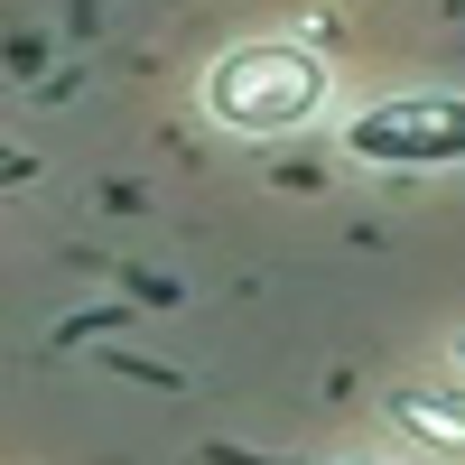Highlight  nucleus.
<instances>
[{
	"label": "nucleus",
	"instance_id": "nucleus-1",
	"mask_svg": "<svg viewBox=\"0 0 465 465\" xmlns=\"http://www.w3.org/2000/svg\"><path fill=\"white\" fill-rule=\"evenodd\" d=\"M335 103V74L298 37H242L205 65V122L232 140H289Z\"/></svg>",
	"mask_w": 465,
	"mask_h": 465
},
{
	"label": "nucleus",
	"instance_id": "nucleus-2",
	"mask_svg": "<svg viewBox=\"0 0 465 465\" xmlns=\"http://www.w3.org/2000/svg\"><path fill=\"white\" fill-rule=\"evenodd\" d=\"M344 159L354 168H465V94H381L363 112H344Z\"/></svg>",
	"mask_w": 465,
	"mask_h": 465
},
{
	"label": "nucleus",
	"instance_id": "nucleus-3",
	"mask_svg": "<svg viewBox=\"0 0 465 465\" xmlns=\"http://www.w3.org/2000/svg\"><path fill=\"white\" fill-rule=\"evenodd\" d=\"M391 429L429 456H465V381H401L391 391Z\"/></svg>",
	"mask_w": 465,
	"mask_h": 465
},
{
	"label": "nucleus",
	"instance_id": "nucleus-4",
	"mask_svg": "<svg viewBox=\"0 0 465 465\" xmlns=\"http://www.w3.org/2000/svg\"><path fill=\"white\" fill-rule=\"evenodd\" d=\"M335 465H391V456H372V447H354V456H335Z\"/></svg>",
	"mask_w": 465,
	"mask_h": 465
},
{
	"label": "nucleus",
	"instance_id": "nucleus-5",
	"mask_svg": "<svg viewBox=\"0 0 465 465\" xmlns=\"http://www.w3.org/2000/svg\"><path fill=\"white\" fill-rule=\"evenodd\" d=\"M447 354H456V372H465V335H456V344H447Z\"/></svg>",
	"mask_w": 465,
	"mask_h": 465
}]
</instances>
